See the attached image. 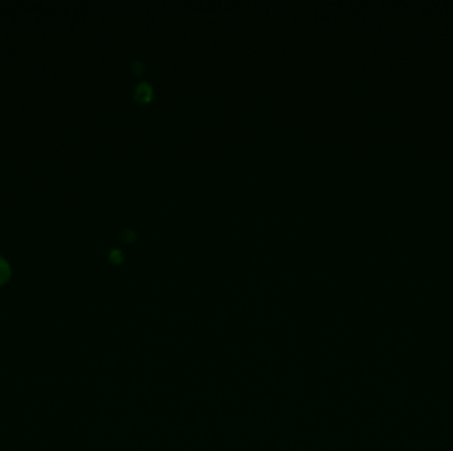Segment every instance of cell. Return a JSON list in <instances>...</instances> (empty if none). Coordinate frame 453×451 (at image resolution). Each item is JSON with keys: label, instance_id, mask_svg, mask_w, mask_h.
I'll return each instance as SVG.
<instances>
[{"label": "cell", "instance_id": "6da1fadb", "mask_svg": "<svg viewBox=\"0 0 453 451\" xmlns=\"http://www.w3.org/2000/svg\"><path fill=\"white\" fill-rule=\"evenodd\" d=\"M134 97H135V100L139 101V102H149V101L151 100V97H152V89H151V86L147 82H141V83L135 87Z\"/></svg>", "mask_w": 453, "mask_h": 451}, {"label": "cell", "instance_id": "7a4b0ae2", "mask_svg": "<svg viewBox=\"0 0 453 451\" xmlns=\"http://www.w3.org/2000/svg\"><path fill=\"white\" fill-rule=\"evenodd\" d=\"M11 274H12V270H11L8 261L0 255V286H3L4 283L8 282L9 278H11Z\"/></svg>", "mask_w": 453, "mask_h": 451}, {"label": "cell", "instance_id": "3957f363", "mask_svg": "<svg viewBox=\"0 0 453 451\" xmlns=\"http://www.w3.org/2000/svg\"><path fill=\"white\" fill-rule=\"evenodd\" d=\"M110 260L113 261L114 264H119L121 261L124 260V254H122V251L119 250V249H113V250L110 251Z\"/></svg>", "mask_w": 453, "mask_h": 451}, {"label": "cell", "instance_id": "277c9868", "mask_svg": "<svg viewBox=\"0 0 453 451\" xmlns=\"http://www.w3.org/2000/svg\"><path fill=\"white\" fill-rule=\"evenodd\" d=\"M121 237H122V240H124L125 242L133 241L134 238H135V232L131 230V229H126V230H124V232L121 233Z\"/></svg>", "mask_w": 453, "mask_h": 451}, {"label": "cell", "instance_id": "5b68a950", "mask_svg": "<svg viewBox=\"0 0 453 451\" xmlns=\"http://www.w3.org/2000/svg\"><path fill=\"white\" fill-rule=\"evenodd\" d=\"M133 70L137 74L141 73V72L143 70V65L141 64V62H135V64H133Z\"/></svg>", "mask_w": 453, "mask_h": 451}]
</instances>
